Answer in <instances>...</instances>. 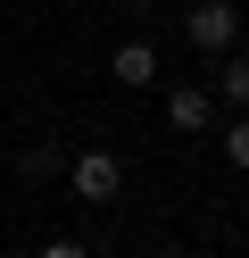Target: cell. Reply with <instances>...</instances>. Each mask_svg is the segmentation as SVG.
<instances>
[{"mask_svg": "<svg viewBox=\"0 0 249 258\" xmlns=\"http://www.w3.org/2000/svg\"><path fill=\"white\" fill-rule=\"evenodd\" d=\"M66 183H75V200H116V191H125V167H116L108 150H83L75 167H66Z\"/></svg>", "mask_w": 249, "mask_h": 258, "instance_id": "cell-1", "label": "cell"}, {"mask_svg": "<svg viewBox=\"0 0 249 258\" xmlns=\"http://www.w3.org/2000/svg\"><path fill=\"white\" fill-rule=\"evenodd\" d=\"M183 34H191L199 50H232V34H241V17H232V0H199L191 17H183Z\"/></svg>", "mask_w": 249, "mask_h": 258, "instance_id": "cell-2", "label": "cell"}, {"mask_svg": "<svg viewBox=\"0 0 249 258\" xmlns=\"http://www.w3.org/2000/svg\"><path fill=\"white\" fill-rule=\"evenodd\" d=\"M166 125H175V134H208L216 125V92H199V84L166 92Z\"/></svg>", "mask_w": 249, "mask_h": 258, "instance_id": "cell-3", "label": "cell"}, {"mask_svg": "<svg viewBox=\"0 0 249 258\" xmlns=\"http://www.w3.org/2000/svg\"><path fill=\"white\" fill-rule=\"evenodd\" d=\"M108 75H116L125 92H149V84H158V50H149V42H125V50L108 58Z\"/></svg>", "mask_w": 249, "mask_h": 258, "instance_id": "cell-4", "label": "cell"}, {"mask_svg": "<svg viewBox=\"0 0 249 258\" xmlns=\"http://www.w3.org/2000/svg\"><path fill=\"white\" fill-rule=\"evenodd\" d=\"M216 92H224V100L249 117V50H224V75H216Z\"/></svg>", "mask_w": 249, "mask_h": 258, "instance_id": "cell-5", "label": "cell"}, {"mask_svg": "<svg viewBox=\"0 0 249 258\" xmlns=\"http://www.w3.org/2000/svg\"><path fill=\"white\" fill-rule=\"evenodd\" d=\"M224 158H232V167H249V117L224 125Z\"/></svg>", "mask_w": 249, "mask_h": 258, "instance_id": "cell-6", "label": "cell"}, {"mask_svg": "<svg viewBox=\"0 0 249 258\" xmlns=\"http://www.w3.org/2000/svg\"><path fill=\"white\" fill-rule=\"evenodd\" d=\"M50 167H58V150H50V142H33V150L17 158V175H50Z\"/></svg>", "mask_w": 249, "mask_h": 258, "instance_id": "cell-7", "label": "cell"}, {"mask_svg": "<svg viewBox=\"0 0 249 258\" xmlns=\"http://www.w3.org/2000/svg\"><path fill=\"white\" fill-rule=\"evenodd\" d=\"M42 258H83V241H50V250Z\"/></svg>", "mask_w": 249, "mask_h": 258, "instance_id": "cell-8", "label": "cell"}, {"mask_svg": "<svg viewBox=\"0 0 249 258\" xmlns=\"http://www.w3.org/2000/svg\"><path fill=\"white\" fill-rule=\"evenodd\" d=\"M175 258H191V250H175Z\"/></svg>", "mask_w": 249, "mask_h": 258, "instance_id": "cell-9", "label": "cell"}]
</instances>
